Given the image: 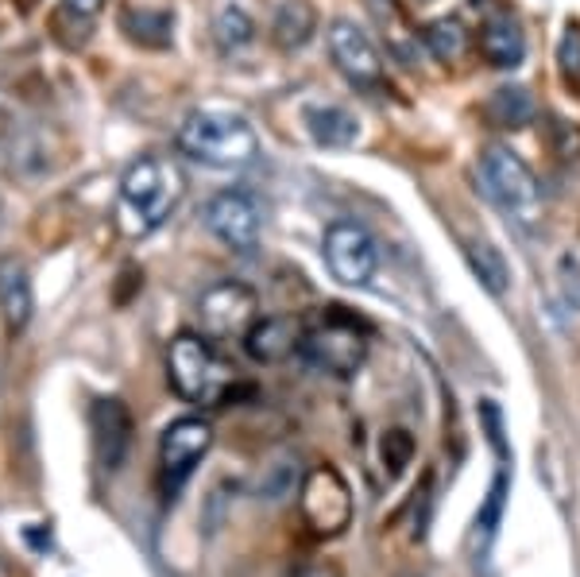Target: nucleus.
<instances>
[{
  "instance_id": "obj_1",
  "label": "nucleus",
  "mask_w": 580,
  "mask_h": 577,
  "mask_svg": "<svg viewBox=\"0 0 580 577\" xmlns=\"http://www.w3.org/2000/svg\"><path fill=\"white\" fill-rule=\"evenodd\" d=\"M186 195V175L167 155H143L121 178V198H116V225L124 237H148L178 210Z\"/></svg>"
},
{
  "instance_id": "obj_2",
  "label": "nucleus",
  "mask_w": 580,
  "mask_h": 577,
  "mask_svg": "<svg viewBox=\"0 0 580 577\" xmlns=\"http://www.w3.org/2000/svg\"><path fill=\"white\" fill-rule=\"evenodd\" d=\"M178 151L190 155L193 163L202 167H217V171H237L248 167L260 151L252 125L244 116L232 113H217V109H198L178 125Z\"/></svg>"
},
{
  "instance_id": "obj_3",
  "label": "nucleus",
  "mask_w": 580,
  "mask_h": 577,
  "mask_svg": "<svg viewBox=\"0 0 580 577\" xmlns=\"http://www.w3.org/2000/svg\"><path fill=\"white\" fill-rule=\"evenodd\" d=\"M167 376L178 396H182L186 403H193V407H217V403L229 400L232 384H237L229 361L213 349V341L205 338V334L202 338H198V334H178V338L171 341Z\"/></svg>"
},
{
  "instance_id": "obj_4",
  "label": "nucleus",
  "mask_w": 580,
  "mask_h": 577,
  "mask_svg": "<svg viewBox=\"0 0 580 577\" xmlns=\"http://www.w3.org/2000/svg\"><path fill=\"white\" fill-rule=\"evenodd\" d=\"M299 353L310 368H317V373L349 380V376L361 373L364 361H368V326H364L361 318L344 314L341 306H333L321 322L306 326Z\"/></svg>"
},
{
  "instance_id": "obj_5",
  "label": "nucleus",
  "mask_w": 580,
  "mask_h": 577,
  "mask_svg": "<svg viewBox=\"0 0 580 577\" xmlns=\"http://www.w3.org/2000/svg\"><path fill=\"white\" fill-rule=\"evenodd\" d=\"M480 183H483V195L492 198L519 229H534L542 222V187H538V178L527 167V160L515 155L510 148L495 143V148L483 151Z\"/></svg>"
},
{
  "instance_id": "obj_6",
  "label": "nucleus",
  "mask_w": 580,
  "mask_h": 577,
  "mask_svg": "<svg viewBox=\"0 0 580 577\" xmlns=\"http://www.w3.org/2000/svg\"><path fill=\"white\" fill-rule=\"evenodd\" d=\"M299 507L310 531L321 535V539H333V535H341L352 519V492L341 473L329 469V465H317V469H310L306 480H302Z\"/></svg>"
},
{
  "instance_id": "obj_7",
  "label": "nucleus",
  "mask_w": 580,
  "mask_h": 577,
  "mask_svg": "<svg viewBox=\"0 0 580 577\" xmlns=\"http://www.w3.org/2000/svg\"><path fill=\"white\" fill-rule=\"evenodd\" d=\"M255 291L237 279H225V284H213L210 291L198 299V322H202V334L210 341H232L244 338L248 329L255 326Z\"/></svg>"
},
{
  "instance_id": "obj_8",
  "label": "nucleus",
  "mask_w": 580,
  "mask_h": 577,
  "mask_svg": "<svg viewBox=\"0 0 580 577\" xmlns=\"http://www.w3.org/2000/svg\"><path fill=\"white\" fill-rule=\"evenodd\" d=\"M326 264L344 287H368L379 267L376 237L356 222H333L326 229Z\"/></svg>"
},
{
  "instance_id": "obj_9",
  "label": "nucleus",
  "mask_w": 580,
  "mask_h": 577,
  "mask_svg": "<svg viewBox=\"0 0 580 577\" xmlns=\"http://www.w3.org/2000/svg\"><path fill=\"white\" fill-rule=\"evenodd\" d=\"M213 446V427L205 418L186 415L178 423H171L163 430V442H159V465H163V489L178 492L190 480V473L202 465V457Z\"/></svg>"
},
{
  "instance_id": "obj_10",
  "label": "nucleus",
  "mask_w": 580,
  "mask_h": 577,
  "mask_svg": "<svg viewBox=\"0 0 580 577\" xmlns=\"http://www.w3.org/2000/svg\"><path fill=\"white\" fill-rule=\"evenodd\" d=\"M205 225H210L213 237L225 244V249L240 252H255L260 244V233H264V210L252 195L244 190H220L210 205H205Z\"/></svg>"
},
{
  "instance_id": "obj_11",
  "label": "nucleus",
  "mask_w": 580,
  "mask_h": 577,
  "mask_svg": "<svg viewBox=\"0 0 580 577\" xmlns=\"http://www.w3.org/2000/svg\"><path fill=\"white\" fill-rule=\"evenodd\" d=\"M329 54H333L337 71L356 89H383V59L364 36V27H356L352 20H337L329 27Z\"/></svg>"
},
{
  "instance_id": "obj_12",
  "label": "nucleus",
  "mask_w": 580,
  "mask_h": 577,
  "mask_svg": "<svg viewBox=\"0 0 580 577\" xmlns=\"http://www.w3.org/2000/svg\"><path fill=\"white\" fill-rule=\"evenodd\" d=\"M89 430H93L97 462L105 469H121L124 453L133 446V415L121 400H97L89 411Z\"/></svg>"
},
{
  "instance_id": "obj_13",
  "label": "nucleus",
  "mask_w": 580,
  "mask_h": 577,
  "mask_svg": "<svg viewBox=\"0 0 580 577\" xmlns=\"http://www.w3.org/2000/svg\"><path fill=\"white\" fill-rule=\"evenodd\" d=\"M302 334L306 326L287 314H275V318H255V326L244 334V349L252 361L260 364H279L287 361L290 353H299L302 346Z\"/></svg>"
},
{
  "instance_id": "obj_14",
  "label": "nucleus",
  "mask_w": 580,
  "mask_h": 577,
  "mask_svg": "<svg viewBox=\"0 0 580 577\" xmlns=\"http://www.w3.org/2000/svg\"><path fill=\"white\" fill-rule=\"evenodd\" d=\"M480 51L500 71H515L527 59V36H522L519 20L510 16V12H500V16L488 20L480 27Z\"/></svg>"
},
{
  "instance_id": "obj_15",
  "label": "nucleus",
  "mask_w": 580,
  "mask_h": 577,
  "mask_svg": "<svg viewBox=\"0 0 580 577\" xmlns=\"http://www.w3.org/2000/svg\"><path fill=\"white\" fill-rule=\"evenodd\" d=\"M31 276L16 256L0 260V314L9 322V329H24L31 322Z\"/></svg>"
},
{
  "instance_id": "obj_16",
  "label": "nucleus",
  "mask_w": 580,
  "mask_h": 577,
  "mask_svg": "<svg viewBox=\"0 0 580 577\" xmlns=\"http://www.w3.org/2000/svg\"><path fill=\"white\" fill-rule=\"evenodd\" d=\"M317 32V12L310 0H282L272 20V39L279 51H302Z\"/></svg>"
},
{
  "instance_id": "obj_17",
  "label": "nucleus",
  "mask_w": 580,
  "mask_h": 577,
  "mask_svg": "<svg viewBox=\"0 0 580 577\" xmlns=\"http://www.w3.org/2000/svg\"><path fill=\"white\" fill-rule=\"evenodd\" d=\"M306 128L321 148H349L361 136V121L341 105H310Z\"/></svg>"
},
{
  "instance_id": "obj_18",
  "label": "nucleus",
  "mask_w": 580,
  "mask_h": 577,
  "mask_svg": "<svg viewBox=\"0 0 580 577\" xmlns=\"http://www.w3.org/2000/svg\"><path fill=\"white\" fill-rule=\"evenodd\" d=\"M534 113H538V105L527 86H500L492 98L483 101V116H488L495 128H527L530 121H534Z\"/></svg>"
},
{
  "instance_id": "obj_19",
  "label": "nucleus",
  "mask_w": 580,
  "mask_h": 577,
  "mask_svg": "<svg viewBox=\"0 0 580 577\" xmlns=\"http://www.w3.org/2000/svg\"><path fill=\"white\" fill-rule=\"evenodd\" d=\"M423 39H426V47H430L433 59H441V63H461V59L468 54V43H472V39H468V27L453 16L433 20V24L423 32Z\"/></svg>"
},
{
  "instance_id": "obj_20",
  "label": "nucleus",
  "mask_w": 580,
  "mask_h": 577,
  "mask_svg": "<svg viewBox=\"0 0 580 577\" xmlns=\"http://www.w3.org/2000/svg\"><path fill=\"white\" fill-rule=\"evenodd\" d=\"M468 264H472V272H476V279L483 284V291L503 294L510 287L507 260H503V252L495 249V244H488V240H472V244H468Z\"/></svg>"
},
{
  "instance_id": "obj_21",
  "label": "nucleus",
  "mask_w": 580,
  "mask_h": 577,
  "mask_svg": "<svg viewBox=\"0 0 580 577\" xmlns=\"http://www.w3.org/2000/svg\"><path fill=\"white\" fill-rule=\"evenodd\" d=\"M252 20L240 9H220L217 24H213V39H217L220 51H240L244 43H252Z\"/></svg>"
},
{
  "instance_id": "obj_22",
  "label": "nucleus",
  "mask_w": 580,
  "mask_h": 577,
  "mask_svg": "<svg viewBox=\"0 0 580 577\" xmlns=\"http://www.w3.org/2000/svg\"><path fill=\"white\" fill-rule=\"evenodd\" d=\"M503 504H507V473H500V477L492 480L488 500H483L480 515H476V539L480 542H488L495 535V527H500V519H503Z\"/></svg>"
},
{
  "instance_id": "obj_23",
  "label": "nucleus",
  "mask_w": 580,
  "mask_h": 577,
  "mask_svg": "<svg viewBox=\"0 0 580 577\" xmlns=\"http://www.w3.org/2000/svg\"><path fill=\"white\" fill-rule=\"evenodd\" d=\"M414 457V438L406 435V430H387L383 435V465L391 477H399V473L411 465Z\"/></svg>"
},
{
  "instance_id": "obj_24",
  "label": "nucleus",
  "mask_w": 580,
  "mask_h": 577,
  "mask_svg": "<svg viewBox=\"0 0 580 577\" xmlns=\"http://www.w3.org/2000/svg\"><path fill=\"white\" fill-rule=\"evenodd\" d=\"M557 63H562L565 78L577 81L580 78V27H569L562 36V47H557Z\"/></svg>"
},
{
  "instance_id": "obj_25",
  "label": "nucleus",
  "mask_w": 580,
  "mask_h": 577,
  "mask_svg": "<svg viewBox=\"0 0 580 577\" xmlns=\"http://www.w3.org/2000/svg\"><path fill=\"white\" fill-rule=\"evenodd\" d=\"M101 4H105V0H62V20H74V24L86 32L97 20V12H101Z\"/></svg>"
},
{
  "instance_id": "obj_26",
  "label": "nucleus",
  "mask_w": 580,
  "mask_h": 577,
  "mask_svg": "<svg viewBox=\"0 0 580 577\" xmlns=\"http://www.w3.org/2000/svg\"><path fill=\"white\" fill-rule=\"evenodd\" d=\"M562 294L572 311H580V264L572 256L562 260Z\"/></svg>"
},
{
  "instance_id": "obj_27",
  "label": "nucleus",
  "mask_w": 580,
  "mask_h": 577,
  "mask_svg": "<svg viewBox=\"0 0 580 577\" xmlns=\"http://www.w3.org/2000/svg\"><path fill=\"white\" fill-rule=\"evenodd\" d=\"M290 577H341V569L333 562H302Z\"/></svg>"
},
{
  "instance_id": "obj_28",
  "label": "nucleus",
  "mask_w": 580,
  "mask_h": 577,
  "mask_svg": "<svg viewBox=\"0 0 580 577\" xmlns=\"http://www.w3.org/2000/svg\"><path fill=\"white\" fill-rule=\"evenodd\" d=\"M483 418H488V438H492V446L503 453V427H500V411L492 407V403H483Z\"/></svg>"
},
{
  "instance_id": "obj_29",
  "label": "nucleus",
  "mask_w": 580,
  "mask_h": 577,
  "mask_svg": "<svg viewBox=\"0 0 580 577\" xmlns=\"http://www.w3.org/2000/svg\"><path fill=\"white\" fill-rule=\"evenodd\" d=\"M9 133H12V116H9V109L0 105V143L9 140Z\"/></svg>"
}]
</instances>
